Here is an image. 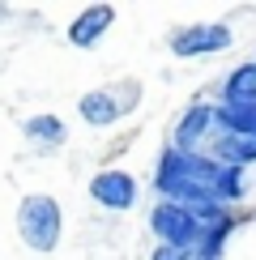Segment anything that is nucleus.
I'll return each instance as SVG.
<instances>
[{
    "mask_svg": "<svg viewBox=\"0 0 256 260\" xmlns=\"http://www.w3.org/2000/svg\"><path fill=\"white\" fill-rule=\"evenodd\" d=\"M213 158L227 167H256V133H213Z\"/></svg>",
    "mask_w": 256,
    "mask_h": 260,
    "instance_id": "nucleus-9",
    "label": "nucleus"
},
{
    "mask_svg": "<svg viewBox=\"0 0 256 260\" xmlns=\"http://www.w3.org/2000/svg\"><path fill=\"white\" fill-rule=\"evenodd\" d=\"M218 175L222 162L213 154H201V149H163L154 167V192L158 201H175L184 209H205V205H222L218 201Z\"/></svg>",
    "mask_w": 256,
    "mask_h": 260,
    "instance_id": "nucleus-1",
    "label": "nucleus"
},
{
    "mask_svg": "<svg viewBox=\"0 0 256 260\" xmlns=\"http://www.w3.org/2000/svg\"><path fill=\"white\" fill-rule=\"evenodd\" d=\"M137 179L128 175V171H120V167H107V171H99V175L90 179V197L103 205V209H111V213H124V209H133L137 205Z\"/></svg>",
    "mask_w": 256,
    "mask_h": 260,
    "instance_id": "nucleus-6",
    "label": "nucleus"
},
{
    "mask_svg": "<svg viewBox=\"0 0 256 260\" xmlns=\"http://www.w3.org/2000/svg\"><path fill=\"white\" fill-rule=\"evenodd\" d=\"M21 133H26L35 145H64V137H69V128H64L60 115H30L26 124H21Z\"/></svg>",
    "mask_w": 256,
    "mask_h": 260,
    "instance_id": "nucleus-11",
    "label": "nucleus"
},
{
    "mask_svg": "<svg viewBox=\"0 0 256 260\" xmlns=\"http://www.w3.org/2000/svg\"><path fill=\"white\" fill-rule=\"evenodd\" d=\"M167 47H171L175 60L213 56V51L231 47V26H222V21H188V26H175L167 35Z\"/></svg>",
    "mask_w": 256,
    "mask_h": 260,
    "instance_id": "nucleus-5",
    "label": "nucleus"
},
{
    "mask_svg": "<svg viewBox=\"0 0 256 260\" xmlns=\"http://www.w3.org/2000/svg\"><path fill=\"white\" fill-rule=\"evenodd\" d=\"M149 260H197V252H184V247H167V243H158Z\"/></svg>",
    "mask_w": 256,
    "mask_h": 260,
    "instance_id": "nucleus-12",
    "label": "nucleus"
},
{
    "mask_svg": "<svg viewBox=\"0 0 256 260\" xmlns=\"http://www.w3.org/2000/svg\"><path fill=\"white\" fill-rule=\"evenodd\" d=\"M60 231H64V213L56 197H47V192H30V197H21L17 205V235L21 243L30 247V252H56L60 243Z\"/></svg>",
    "mask_w": 256,
    "mask_h": 260,
    "instance_id": "nucleus-2",
    "label": "nucleus"
},
{
    "mask_svg": "<svg viewBox=\"0 0 256 260\" xmlns=\"http://www.w3.org/2000/svg\"><path fill=\"white\" fill-rule=\"evenodd\" d=\"M218 103H231V107H256V60H252V64H235V69L227 73Z\"/></svg>",
    "mask_w": 256,
    "mask_h": 260,
    "instance_id": "nucleus-10",
    "label": "nucleus"
},
{
    "mask_svg": "<svg viewBox=\"0 0 256 260\" xmlns=\"http://www.w3.org/2000/svg\"><path fill=\"white\" fill-rule=\"evenodd\" d=\"M149 231H154V239L167 243V247L197 252V247H201V235H205V226H201L197 213L184 209V205H175V201H154V209H149Z\"/></svg>",
    "mask_w": 256,
    "mask_h": 260,
    "instance_id": "nucleus-4",
    "label": "nucleus"
},
{
    "mask_svg": "<svg viewBox=\"0 0 256 260\" xmlns=\"http://www.w3.org/2000/svg\"><path fill=\"white\" fill-rule=\"evenodd\" d=\"M213 137V103H192L171 128V149H201V141Z\"/></svg>",
    "mask_w": 256,
    "mask_h": 260,
    "instance_id": "nucleus-7",
    "label": "nucleus"
},
{
    "mask_svg": "<svg viewBox=\"0 0 256 260\" xmlns=\"http://www.w3.org/2000/svg\"><path fill=\"white\" fill-rule=\"evenodd\" d=\"M111 21H115V9H111V5H90V9H81V13L69 21V43H73V47H94V43L111 30Z\"/></svg>",
    "mask_w": 256,
    "mask_h": 260,
    "instance_id": "nucleus-8",
    "label": "nucleus"
},
{
    "mask_svg": "<svg viewBox=\"0 0 256 260\" xmlns=\"http://www.w3.org/2000/svg\"><path fill=\"white\" fill-rule=\"evenodd\" d=\"M137 103H141V85L137 81H120V85L90 90L77 103V111H81V120L90 128H111V124H120L128 111H137Z\"/></svg>",
    "mask_w": 256,
    "mask_h": 260,
    "instance_id": "nucleus-3",
    "label": "nucleus"
}]
</instances>
